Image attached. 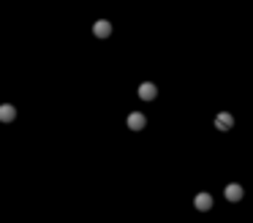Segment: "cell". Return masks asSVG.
<instances>
[{"mask_svg":"<svg viewBox=\"0 0 253 223\" xmlns=\"http://www.w3.org/2000/svg\"><path fill=\"white\" fill-rule=\"evenodd\" d=\"M93 33L98 35V38H109V33H112V25L106 19H101V22H96V28H93Z\"/></svg>","mask_w":253,"mask_h":223,"instance_id":"obj_6","label":"cell"},{"mask_svg":"<svg viewBox=\"0 0 253 223\" xmlns=\"http://www.w3.org/2000/svg\"><path fill=\"white\" fill-rule=\"evenodd\" d=\"M155 96H158V90H155L152 82H144L142 87H139V98H142V101H152Z\"/></svg>","mask_w":253,"mask_h":223,"instance_id":"obj_4","label":"cell"},{"mask_svg":"<svg viewBox=\"0 0 253 223\" xmlns=\"http://www.w3.org/2000/svg\"><path fill=\"white\" fill-rule=\"evenodd\" d=\"M0 120H3V123L14 120V109H11V106H0Z\"/></svg>","mask_w":253,"mask_h":223,"instance_id":"obj_7","label":"cell"},{"mask_svg":"<svg viewBox=\"0 0 253 223\" xmlns=\"http://www.w3.org/2000/svg\"><path fill=\"white\" fill-rule=\"evenodd\" d=\"M193 207L202 209V212L212 209V196H210V193H196V199H193Z\"/></svg>","mask_w":253,"mask_h":223,"instance_id":"obj_3","label":"cell"},{"mask_svg":"<svg viewBox=\"0 0 253 223\" xmlns=\"http://www.w3.org/2000/svg\"><path fill=\"white\" fill-rule=\"evenodd\" d=\"M144 126H147V120H144L142 112H131V114H128V128H131V131H142Z\"/></svg>","mask_w":253,"mask_h":223,"instance_id":"obj_1","label":"cell"},{"mask_svg":"<svg viewBox=\"0 0 253 223\" xmlns=\"http://www.w3.org/2000/svg\"><path fill=\"white\" fill-rule=\"evenodd\" d=\"M226 199H229V202H239V199H242V185H237V182H232V185H226Z\"/></svg>","mask_w":253,"mask_h":223,"instance_id":"obj_5","label":"cell"},{"mask_svg":"<svg viewBox=\"0 0 253 223\" xmlns=\"http://www.w3.org/2000/svg\"><path fill=\"white\" fill-rule=\"evenodd\" d=\"M232 126H234V117L229 112H220L218 117H215V128H218V131H229Z\"/></svg>","mask_w":253,"mask_h":223,"instance_id":"obj_2","label":"cell"}]
</instances>
